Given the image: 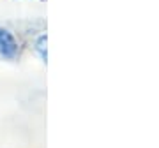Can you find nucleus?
I'll return each instance as SVG.
<instances>
[{"mask_svg": "<svg viewBox=\"0 0 159 148\" xmlns=\"http://www.w3.org/2000/svg\"><path fill=\"white\" fill-rule=\"evenodd\" d=\"M20 53V44H18L16 35L9 28L0 27V57L6 60H12Z\"/></svg>", "mask_w": 159, "mask_h": 148, "instance_id": "obj_1", "label": "nucleus"}, {"mask_svg": "<svg viewBox=\"0 0 159 148\" xmlns=\"http://www.w3.org/2000/svg\"><path fill=\"white\" fill-rule=\"evenodd\" d=\"M34 50H35V53L41 57V60H43V62H46V60H48V35L41 34L39 37L35 39Z\"/></svg>", "mask_w": 159, "mask_h": 148, "instance_id": "obj_2", "label": "nucleus"}]
</instances>
